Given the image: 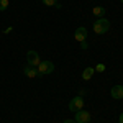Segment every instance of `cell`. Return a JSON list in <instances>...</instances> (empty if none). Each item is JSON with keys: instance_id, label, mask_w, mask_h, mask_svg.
Segmentation results:
<instances>
[{"instance_id": "2", "label": "cell", "mask_w": 123, "mask_h": 123, "mask_svg": "<svg viewBox=\"0 0 123 123\" xmlns=\"http://www.w3.org/2000/svg\"><path fill=\"white\" fill-rule=\"evenodd\" d=\"M54 71V64L51 61H41L38 64V74L39 76H48V74H53Z\"/></svg>"}, {"instance_id": "17", "label": "cell", "mask_w": 123, "mask_h": 123, "mask_svg": "<svg viewBox=\"0 0 123 123\" xmlns=\"http://www.w3.org/2000/svg\"><path fill=\"white\" fill-rule=\"evenodd\" d=\"M120 2H122V3H123V0H120Z\"/></svg>"}, {"instance_id": "11", "label": "cell", "mask_w": 123, "mask_h": 123, "mask_svg": "<svg viewBox=\"0 0 123 123\" xmlns=\"http://www.w3.org/2000/svg\"><path fill=\"white\" fill-rule=\"evenodd\" d=\"M8 0H0V12H3V10L8 8Z\"/></svg>"}, {"instance_id": "1", "label": "cell", "mask_w": 123, "mask_h": 123, "mask_svg": "<svg viewBox=\"0 0 123 123\" xmlns=\"http://www.w3.org/2000/svg\"><path fill=\"white\" fill-rule=\"evenodd\" d=\"M108 30H110V21L107 18H98L94 23V33L97 35H105Z\"/></svg>"}, {"instance_id": "10", "label": "cell", "mask_w": 123, "mask_h": 123, "mask_svg": "<svg viewBox=\"0 0 123 123\" xmlns=\"http://www.w3.org/2000/svg\"><path fill=\"white\" fill-rule=\"evenodd\" d=\"M92 13H94L95 17H98V18H104L105 17V8L100 7V5H98V7H94V8H92Z\"/></svg>"}, {"instance_id": "12", "label": "cell", "mask_w": 123, "mask_h": 123, "mask_svg": "<svg viewBox=\"0 0 123 123\" xmlns=\"http://www.w3.org/2000/svg\"><path fill=\"white\" fill-rule=\"evenodd\" d=\"M41 2H43L44 5H48V7H54L57 3V0H41Z\"/></svg>"}, {"instance_id": "9", "label": "cell", "mask_w": 123, "mask_h": 123, "mask_svg": "<svg viewBox=\"0 0 123 123\" xmlns=\"http://www.w3.org/2000/svg\"><path fill=\"white\" fill-rule=\"evenodd\" d=\"M94 74H95V69H94V67H85L84 72H82V79H84V80H90Z\"/></svg>"}, {"instance_id": "16", "label": "cell", "mask_w": 123, "mask_h": 123, "mask_svg": "<svg viewBox=\"0 0 123 123\" xmlns=\"http://www.w3.org/2000/svg\"><path fill=\"white\" fill-rule=\"evenodd\" d=\"M118 123H123V113L120 115V118H118Z\"/></svg>"}, {"instance_id": "15", "label": "cell", "mask_w": 123, "mask_h": 123, "mask_svg": "<svg viewBox=\"0 0 123 123\" xmlns=\"http://www.w3.org/2000/svg\"><path fill=\"white\" fill-rule=\"evenodd\" d=\"M62 123H76V120H64Z\"/></svg>"}, {"instance_id": "4", "label": "cell", "mask_w": 123, "mask_h": 123, "mask_svg": "<svg viewBox=\"0 0 123 123\" xmlns=\"http://www.w3.org/2000/svg\"><path fill=\"white\" fill-rule=\"evenodd\" d=\"M26 62H28L30 66H35V67H38V64L41 62L39 61V54L35 49H30L28 53H26Z\"/></svg>"}, {"instance_id": "6", "label": "cell", "mask_w": 123, "mask_h": 123, "mask_svg": "<svg viewBox=\"0 0 123 123\" xmlns=\"http://www.w3.org/2000/svg\"><path fill=\"white\" fill-rule=\"evenodd\" d=\"M74 38H76V41H79V43L85 41V38H87V28L79 26V28L76 30V33H74Z\"/></svg>"}, {"instance_id": "5", "label": "cell", "mask_w": 123, "mask_h": 123, "mask_svg": "<svg viewBox=\"0 0 123 123\" xmlns=\"http://www.w3.org/2000/svg\"><path fill=\"white\" fill-rule=\"evenodd\" d=\"M76 123H90V113L87 112V110H79V112H76Z\"/></svg>"}, {"instance_id": "3", "label": "cell", "mask_w": 123, "mask_h": 123, "mask_svg": "<svg viewBox=\"0 0 123 123\" xmlns=\"http://www.w3.org/2000/svg\"><path fill=\"white\" fill-rule=\"evenodd\" d=\"M84 108V98L80 97V95H77V97H74L71 102H69V110L71 112H79V110H82Z\"/></svg>"}, {"instance_id": "14", "label": "cell", "mask_w": 123, "mask_h": 123, "mask_svg": "<svg viewBox=\"0 0 123 123\" xmlns=\"http://www.w3.org/2000/svg\"><path fill=\"white\" fill-rule=\"evenodd\" d=\"M80 48H82V49H87V48H89L87 41H82V43H80Z\"/></svg>"}, {"instance_id": "7", "label": "cell", "mask_w": 123, "mask_h": 123, "mask_svg": "<svg viewBox=\"0 0 123 123\" xmlns=\"http://www.w3.org/2000/svg\"><path fill=\"white\" fill-rule=\"evenodd\" d=\"M23 72H25V76L30 77V79H33V77H36L39 76L38 74V67H35V66H25V69H23Z\"/></svg>"}, {"instance_id": "8", "label": "cell", "mask_w": 123, "mask_h": 123, "mask_svg": "<svg viewBox=\"0 0 123 123\" xmlns=\"http://www.w3.org/2000/svg\"><path fill=\"white\" fill-rule=\"evenodd\" d=\"M112 97H113L115 100H120V98H123V85H115V87H112Z\"/></svg>"}, {"instance_id": "13", "label": "cell", "mask_w": 123, "mask_h": 123, "mask_svg": "<svg viewBox=\"0 0 123 123\" xmlns=\"http://www.w3.org/2000/svg\"><path fill=\"white\" fill-rule=\"evenodd\" d=\"M94 69H95V72H104V71H105V66H104V64H97Z\"/></svg>"}]
</instances>
